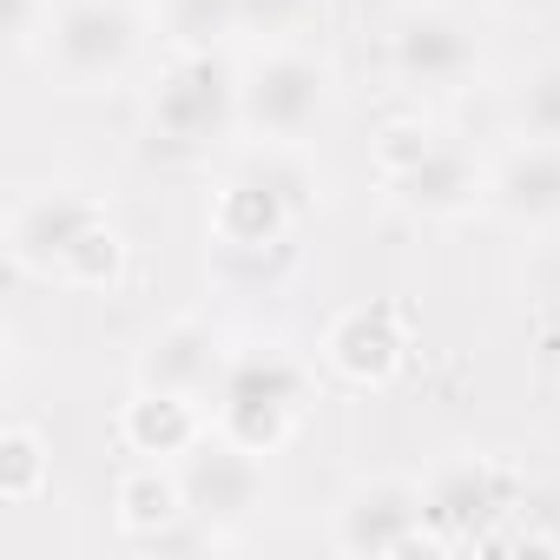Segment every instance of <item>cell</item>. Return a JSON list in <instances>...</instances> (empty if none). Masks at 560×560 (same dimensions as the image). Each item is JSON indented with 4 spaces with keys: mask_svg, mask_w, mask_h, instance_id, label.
Instances as JSON below:
<instances>
[{
    "mask_svg": "<svg viewBox=\"0 0 560 560\" xmlns=\"http://www.w3.org/2000/svg\"><path fill=\"white\" fill-rule=\"evenodd\" d=\"M311 409V370L284 343H244L211 389V429L250 455H277Z\"/></svg>",
    "mask_w": 560,
    "mask_h": 560,
    "instance_id": "cell-1",
    "label": "cell"
},
{
    "mask_svg": "<svg viewBox=\"0 0 560 560\" xmlns=\"http://www.w3.org/2000/svg\"><path fill=\"white\" fill-rule=\"evenodd\" d=\"M244 126V67L224 54H172L145 100V152L152 159H205Z\"/></svg>",
    "mask_w": 560,
    "mask_h": 560,
    "instance_id": "cell-2",
    "label": "cell"
},
{
    "mask_svg": "<svg viewBox=\"0 0 560 560\" xmlns=\"http://www.w3.org/2000/svg\"><path fill=\"white\" fill-rule=\"evenodd\" d=\"M317 205V178L298 159V145L250 152L211 198V244L218 250H277L298 244V224Z\"/></svg>",
    "mask_w": 560,
    "mask_h": 560,
    "instance_id": "cell-3",
    "label": "cell"
},
{
    "mask_svg": "<svg viewBox=\"0 0 560 560\" xmlns=\"http://www.w3.org/2000/svg\"><path fill=\"white\" fill-rule=\"evenodd\" d=\"M429 501V547L435 553H468L494 547L527 508H521V475L494 455H455L422 481Z\"/></svg>",
    "mask_w": 560,
    "mask_h": 560,
    "instance_id": "cell-4",
    "label": "cell"
},
{
    "mask_svg": "<svg viewBox=\"0 0 560 560\" xmlns=\"http://www.w3.org/2000/svg\"><path fill=\"white\" fill-rule=\"evenodd\" d=\"M139 40H145V27L126 0H60L54 34H47V67L60 73V86L93 93V86H113L132 73Z\"/></svg>",
    "mask_w": 560,
    "mask_h": 560,
    "instance_id": "cell-5",
    "label": "cell"
},
{
    "mask_svg": "<svg viewBox=\"0 0 560 560\" xmlns=\"http://www.w3.org/2000/svg\"><path fill=\"white\" fill-rule=\"evenodd\" d=\"M330 113V67L298 54V47H270L244 67V132L257 145H298L317 132Z\"/></svg>",
    "mask_w": 560,
    "mask_h": 560,
    "instance_id": "cell-6",
    "label": "cell"
},
{
    "mask_svg": "<svg viewBox=\"0 0 560 560\" xmlns=\"http://www.w3.org/2000/svg\"><path fill=\"white\" fill-rule=\"evenodd\" d=\"M330 547H337V553H350V560L422 553V547H429V501H422V488H416V481H402V475L357 481V488L337 501ZM429 553H435V547H429Z\"/></svg>",
    "mask_w": 560,
    "mask_h": 560,
    "instance_id": "cell-7",
    "label": "cell"
},
{
    "mask_svg": "<svg viewBox=\"0 0 560 560\" xmlns=\"http://www.w3.org/2000/svg\"><path fill=\"white\" fill-rule=\"evenodd\" d=\"M481 67V40L455 8H402L389 21V73L402 93H455Z\"/></svg>",
    "mask_w": 560,
    "mask_h": 560,
    "instance_id": "cell-8",
    "label": "cell"
},
{
    "mask_svg": "<svg viewBox=\"0 0 560 560\" xmlns=\"http://www.w3.org/2000/svg\"><path fill=\"white\" fill-rule=\"evenodd\" d=\"M106 224V205L73 191V185H47V191H27L8 218V257L21 277H40V284H60V264L73 257V244Z\"/></svg>",
    "mask_w": 560,
    "mask_h": 560,
    "instance_id": "cell-9",
    "label": "cell"
},
{
    "mask_svg": "<svg viewBox=\"0 0 560 560\" xmlns=\"http://www.w3.org/2000/svg\"><path fill=\"white\" fill-rule=\"evenodd\" d=\"M178 481H185V501H191V521L218 540L231 527H244L257 508H264V455L224 442L218 429L178 462Z\"/></svg>",
    "mask_w": 560,
    "mask_h": 560,
    "instance_id": "cell-10",
    "label": "cell"
},
{
    "mask_svg": "<svg viewBox=\"0 0 560 560\" xmlns=\"http://www.w3.org/2000/svg\"><path fill=\"white\" fill-rule=\"evenodd\" d=\"M389 198H396L416 224H455V218H468V211L488 205V165H481L475 152L435 139V152H429L422 165H409L402 178H389Z\"/></svg>",
    "mask_w": 560,
    "mask_h": 560,
    "instance_id": "cell-11",
    "label": "cell"
},
{
    "mask_svg": "<svg viewBox=\"0 0 560 560\" xmlns=\"http://www.w3.org/2000/svg\"><path fill=\"white\" fill-rule=\"evenodd\" d=\"M488 211L514 231H553L560 224V139H521L488 172Z\"/></svg>",
    "mask_w": 560,
    "mask_h": 560,
    "instance_id": "cell-12",
    "label": "cell"
},
{
    "mask_svg": "<svg viewBox=\"0 0 560 560\" xmlns=\"http://www.w3.org/2000/svg\"><path fill=\"white\" fill-rule=\"evenodd\" d=\"M402 357H409V330H402L396 304H357L324 337V363L357 389H383L402 370Z\"/></svg>",
    "mask_w": 560,
    "mask_h": 560,
    "instance_id": "cell-13",
    "label": "cell"
},
{
    "mask_svg": "<svg viewBox=\"0 0 560 560\" xmlns=\"http://www.w3.org/2000/svg\"><path fill=\"white\" fill-rule=\"evenodd\" d=\"M224 343H218V330L211 324H198V317H178V324H165L145 350H139V389H165V396H211L218 389V376H224Z\"/></svg>",
    "mask_w": 560,
    "mask_h": 560,
    "instance_id": "cell-14",
    "label": "cell"
},
{
    "mask_svg": "<svg viewBox=\"0 0 560 560\" xmlns=\"http://www.w3.org/2000/svg\"><path fill=\"white\" fill-rule=\"evenodd\" d=\"M113 521L126 540L139 547H165L172 534L191 527V501H185V481L172 462H139L132 475H119V494H113Z\"/></svg>",
    "mask_w": 560,
    "mask_h": 560,
    "instance_id": "cell-15",
    "label": "cell"
},
{
    "mask_svg": "<svg viewBox=\"0 0 560 560\" xmlns=\"http://www.w3.org/2000/svg\"><path fill=\"white\" fill-rule=\"evenodd\" d=\"M119 442L139 462H185L205 442V416L191 396H165V389H139L119 409Z\"/></svg>",
    "mask_w": 560,
    "mask_h": 560,
    "instance_id": "cell-16",
    "label": "cell"
},
{
    "mask_svg": "<svg viewBox=\"0 0 560 560\" xmlns=\"http://www.w3.org/2000/svg\"><path fill=\"white\" fill-rule=\"evenodd\" d=\"M159 21L172 54H224V40L244 34V0H165Z\"/></svg>",
    "mask_w": 560,
    "mask_h": 560,
    "instance_id": "cell-17",
    "label": "cell"
},
{
    "mask_svg": "<svg viewBox=\"0 0 560 560\" xmlns=\"http://www.w3.org/2000/svg\"><path fill=\"white\" fill-rule=\"evenodd\" d=\"M47 442H40V429H27V422H8L0 429V501L8 508H27V501H40L47 494Z\"/></svg>",
    "mask_w": 560,
    "mask_h": 560,
    "instance_id": "cell-18",
    "label": "cell"
},
{
    "mask_svg": "<svg viewBox=\"0 0 560 560\" xmlns=\"http://www.w3.org/2000/svg\"><path fill=\"white\" fill-rule=\"evenodd\" d=\"M119 270H126V237H119V224L106 218V224H93V231L73 244V257L60 264V284H67V291H106V284H119Z\"/></svg>",
    "mask_w": 560,
    "mask_h": 560,
    "instance_id": "cell-19",
    "label": "cell"
},
{
    "mask_svg": "<svg viewBox=\"0 0 560 560\" xmlns=\"http://www.w3.org/2000/svg\"><path fill=\"white\" fill-rule=\"evenodd\" d=\"M514 126H521V139H560V60H547L521 80Z\"/></svg>",
    "mask_w": 560,
    "mask_h": 560,
    "instance_id": "cell-20",
    "label": "cell"
},
{
    "mask_svg": "<svg viewBox=\"0 0 560 560\" xmlns=\"http://www.w3.org/2000/svg\"><path fill=\"white\" fill-rule=\"evenodd\" d=\"M429 152H435V132H429L422 119H389V126L376 132V172H383V185L402 178L409 165H422Z\"/></svg>",
    "mask_w": 560,
    "mask_h": 560,
    "instance_id": "cell-21",
    "label": "cell"
},
{
    "mask_svg": "<svg viewBox=\"0 0 560 560\" xmlns=\"http://www.w3.org/2000/svg\"><path fill=\"white\" fill-rule=\"evenodd\" d=\"M54 0H8V47L14 54H34V47H47V34H54Z\"/></svg>",
    "mask_w": 560,
    "mask_h": 560,
    "instance_id": "cell-22",
    "label": "cell"
},
{
    "mask_svg": "<svg viewBox=\"0 0 560 560\" xmlns=\"http://www.w3.org/2000/svg\"><path fill=\"white\" fill-rule=\"evenodd\" d=\"M311 14V0H244V34H264V40H284L298 21Z\"/></svg>",
    "mask_w": 560,
    "mask_h": 560,
    "instance_id": "cell-23",
    "label": "cell"
},
{
    "mask_svg": "<svg viewBox=\"0 0 560 560\" xmlns=\"http://www.w3.org/2000/svg\"><path fill=\"white\" fill-rule=\"evenodd\" d=\"M501 8L521 21H547V14H560V0H501Z\"/></svg>",
    "mask_w": 560,
    "mask_h": 560,
    "instance_id": "cell-24",
    "label": "cell"
}]
</instances>
